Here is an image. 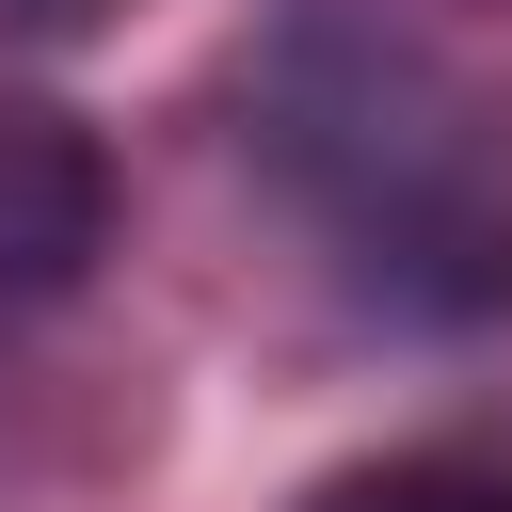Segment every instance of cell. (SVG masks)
I'll return each instance as SVG.
<instances>
[{"label":"cell","mask_w":512,"mask_h":512,"mask_svg":"<svg viewBox=\"0 0 512 512\" xmlns=\"http://www.w3.org/2000/svg\"><path fill=\"white\" fill-rule=\"evenodd\" d=\"M96 240H112V176H96V144L48 128V112H0V288L48 304V288L96 272Z\"/></svg>","instance_id":"6da1fadb"},{"label":"cell","mask_w":512,"mask_h":512,"mask_svg":"<svg viewBox=\"0 0 512 512\" xmlns=\"http://www.w3.org/2000/svg\"><path fill=\"white\" fill-rule=\"evenodd\" d=\"M320 512H512L496 480H448V464H384V480H336Z\"/></svg>","instance_id":"7a4b0ae2"}]
</instances>
